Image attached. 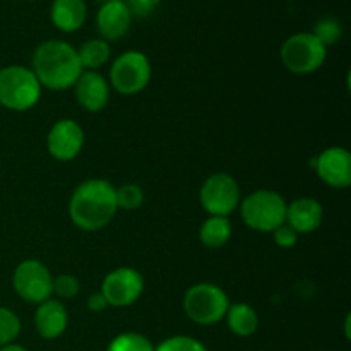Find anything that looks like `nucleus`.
Masks as SVG:
<instances>
[{
    "mask_svg": "<svg viewBox=\"0 0 351 351\" xmlns=\"http://www.w3.org/2000/svg\"><path fill=\"white\" fill-rule=\"evenodd\" d=\"M69 314L65 305L60 300H48L38 304L36 314H34V328L38 335L45 339H55L67 329Z\"/></svg>",
    "mask_w": 351,
    "mask_h": 351,
    "instance_id": "15",
    "label": "nucleus"
},
{
    "mask_svg": "<svg viewBox=\"0 0 351 351\" xmlns=\"http://www.w3.org/2000/svg\"><path fill=\"white\" fill-rule=\"evenodd\" d=\"M21 332V321L12 311L0 307V348L10 345Z\"/></svg>",
    "mask_w": 351,
    "mask_h": 351,
    "instance_id": "22",
    "label": "nucleus"
},
{
    "mask_svg": "<svg viewBox=\"0 0 351 351\" xmlns=\"http://www.w3.org/2000/svg\"><path fill=\"white\" fill-rule=\"evenodd\" d=\"M201 204L211 216H228L240 204V187L228 173H215L202 184Z\"/></svg>",
    "mask_w": 351,
    "mask_h": 351,
    "instance_id": "9",
    "label": "nucleus"
},
{
    "mask_svg": "<svg viewBox=\"0 0 351 351\" xmlns=\"http://www.w3.org/2000/svg\"><path fill=\"white\" fill-rule=\"evenodd\" d=\"M16 293L27 304H41L51 298L53 293V276L43 263L36 259L23 261L16 267L12 276Z\"/></svg>",
    "mask_w": 351,
    "mask_h": 351,
    "instance_id": "8",
    "label": "nucleus"
},
{
    "mask_svg": "<svg viewBox=\"0 0 351 351\" xmlns=\"http://www.w3.org/2000/svg\"><path fill=\"white\" fill-rule=\"evenodd\" d=\"M225 317L228 319V328L232 329L233 335L240 336V338H249L259 328L257 312L247 304L230 305Z\"/></svg>",
    "mask_w": 351,
    "mask_h": 351,
    "instance_id": "18",
    "label": "nucleus"
},
{
    "mask_svg": "<svg viewBox=\"0 0 351 351\" xmlns=\"http://www.w3.org/2000/svg\"><path fill=\"white\" fill-rule=\"evenodd\" d=\"M287 206L281 194L261 189L242 201V218L256 232H274L287 219Z\"/></svg>",
    "mask_w": 351,
    "mask_h": 351,
    "instance_id": "4",
    "label": "nucleus"
},
{
    "mask_svg": "<svg viewBox=\"0 0 351 351\" xmlns=\"http://www.w3.org/2000/svg\"><path fill=\"white\" fill-rule=\"evenodd\" d=\"M41 84L31 69L9 65L0 69V105L14 112H24L38 103Z\"/></svg>",
    "mask_w": 351,
    "mask_h": 351,
    "instance_id": "3",
    "label": "nucleus"
},
{
    "mask_svg": "<svg viewBox=\"0 0 351 351\" xmlns=\"http://www.w3.org/2000/svg\"><path fill=\"white\" fill-rule=\"evenodd\" d=\"M151 79L149 58L137 50L123 51L110 69V82L120 95H136L143 91Z\"/></svg>",
    "mask_w": 351,
    "mask_h": 351,
    "instance_id": "7",
    "label": "nucleus"
},
{
    "mask_svg": "<svg viewBox=\"0 0 351 351\" xmlns=\"http://www.w3.org/2000/svg\"><path fill=\"white\" fill-rule=\"evenodd\" d=\"M312 167L319 178L331 187L346 189L351 184V154L345 147H328L312 161Z\"/></svg>",
    "mask_w": 351,
    "mask_h": 351,
    "instance_id": "12",
    "label": "nucleus"
},
{
    "mask_svg": "<svg viewBox=\"0 0 351 351\" xmlns=\"http://www.w3.org/2000/svg\"><path fill=\"white\" fill-rule=\"evenodd\" d=\"M280 55L288 71L311 74L326 62L328 47L314 33H297L285 41Z\"/></svg>",
    "mask_w": 351,
    "mask_h": 351,
    "instance_id": "6",
    "label": "nucleus"
},
{
    "mask_svg": "<svg viewBox=\"0 0 351 351\" xmlns=\"http://www.w3.org/2000/svg\"><path fill=\"white\" fill-rule=\"evenodd\" d=\"M273 235H274V242H276V245L281 247V249H291V247L297 245L298 233L295 232L291 226H288L287 223L278 226V228L273 232Z\"/></svg>",
    "mask_w": 351,
    "mask_h": 351,
    "instance_id": "27",
    "label": "nucleus"
},
{
    "mask_svg": "<svg viewBox=\"0 0 351 351\" xmlns=\"http://www.w3.org/2000/svg\"><path fill=\"white\" fill-rule=\"evenodd\" d=\"M324 211L319 201L312 197H302L287 206V223L298 235L312 233L321 226Z\"/></svg>",
    "mask_w": 351,
    "mask_h": 351,
    "instance_id": "16",
    "label": "nucleus"
},
{
    "mask_svg": "<svg viewBox=\"0 0 351 351\" xmlns=\"http://www.w3.org/2000/svg\"><path fill=\"white\" fill-rule=\"evenodd\" d=\"M88 17L86 0H53L50 7V19L57 29L74 33Z\"/></svg>",
    "mask_w": 351,
    "mask_h": 351,
    "instance_id": "17",
    "label": "nucleus"
},
{
    "mask_svg": "<svg viewBox=\"0 0 351 351\" xmlns=\"http://www.w3.org/2000/svg\"><path fill=\"white\" fill-rule=\"evenodd\" d=\"M0 351H27V350H26V348H23V346H19V345H12V343H10V345L2 346V348H0Z\"/></svg>",
    "mask_w": 351,
    "mask_h": 351,
    "instance_id": "30",
    "label": "nucleus"
},
{
    "mask_svg": "<svg viewBox=\"0 0 351 351\" xmlns=\"http://www.w3.org/2000/svg\"><path fill=\"white\" fill-rule=\"evenodd\" d=\"M345 329H346V338H350V315L346 317V324H345Z\"/></svg>",
    "mask_w": 351,
    "mask_h": 351,
    "instance_id": "31",
    "label": "nucleus"
},
{
    "mask_svg": "<svg viewBox=\"0 0 351 351\" xmlns=\"http://www.w3.org/2000/svg\"><path fill=\"white\" fill-rule=\"evenodd\" d=\"M31 71L41 86L60 91L74 86L84 69L72 45L60 40H47L34 50Z\"/></svg>",
    "mask_w": 351,
    "mask_h": 351,
    "instance_id": "2",
    "label": "nucleus"
},
{
    "mask_svg": "<svg viewBox=\"0 0 351 351\" xmlns=\"http://www.w3.org/2000/svg\"><path fill=\"white\" fill-rule=\"evenodd\" d=\"M84 146V132L77 122L62 119L50 129L47 137L48 153L58 161H71Z\"/></svg>",
    "mask_w": 351,
    "mask_h": 351,
    "instance_id": "11",
    "label": "nucleus"
},
{
    "mask_svg": "<svg viewBox=\"0 0 351 351\" xmlns=\"http://www.w3.org/2000/svg\"><path fill=\"white\" fill-rule=\"evenodd\" d=\"M106 307H108V302L105 300L101 291H99V293L91 295V297L88 298V308L91 312H103Z\"/></svg>",
    "mask_w": 351,
    "mask_h": 351,
    "instance_id": "29",
    "label": "nucleus"
},
{
    "mask_svg": "<svg viewBox=\"0 0 351 351\" xmlns=\"http://www.w3.org/2000/svg\"><path fill=\"white\" fill-rule=\"evenodd\" d=\"M53 293L65 300L74 298L79 293V280L72 274H60L53 278Z\"/></svg>",
    "mask_w": 351,
    "mask_h": 351,
    "instance_id": "26",
    "label": "nucleus"
},
{
    "mask_svg": "<svg viewBox=\"0 0 351 351\" xmlns=\"http://www.w3.org/2000/svg\"><path fill=\"white\" fill-rule=\"evenodd\" d=\"M75 99L88 112H101L110 99V86L96 71H84L74 84Z\"/></svg>",
    "mask_w": 351,
    "mask_h": 351,
    "instance_id": "14",
    "label": "nucleus"
},
{
    "mask_svg": "<svg viewBox=\"0 0 351 351\" xmlns=\"http://www.w3.org/2000/svg\"><path fill=\"white\" fill-rule=\"evenodd\" d=\"M106 351H154V346L139 332H123L112 339Z\"/></svg>",
    "mask_w": 351,
    "mask_h": 351,
    "instance_id": "21",
    "label": "nucleus"
},
{
    "mask_svg": "<svg viewBox=\"0 0 351 351\" xmlns=\"http://www.w3.org/2000/svg\"><path fill=\"white\" fill-rule=\"evenodd\" d=\"M154 351H208L201 341L191 336H171L165 339Z\"/></svg>",
    "mask_w": 351,
    "mask_h": 351,
    "instance_id": "24",
    "label": "nucleus"
},
{
    "mask_svg": "<svg viewBox=\"0 0 351 351\" xmlns=\"http://www.w3.org/2000/svg\"><path fill=\"white\" fill-rule=\"evenodd\" d=\"M230 307L228 295L213 283H197L184 297V311L191 321L201 326H213L221 321Z\"/></svg>",
    "mask_w": 351,
    "mask_h": 351,
    "instance_id": "5",
    "label": "nucleus"
},
{
    "mask_svg": "<svg viewBox=\"0 0 351 351\" xmlns=\"http://www.w3.org/2000/svg\"><path fill=\"white\" fill-rule=\"evenodd\" d=\"M117 189L101 178H91L79 185L69 202L72 223L84 232L105 228L119 211Z\"/></svg>",
    "mask_w": 351,
    "mask_h": 351,
    "instance_id": "1",
    "label": "nucleus"
},
{
    "mask_svg": "<svg viewBox=\"0 0 351 351\" xmlns=\"http://www.w3.org/2000/svg\"><path fill=\"white\" fill-rule=\"evenodd\" d=\"M79 62H81L84 71H98L101 65H105L110 58V45L108 41L101 38L88 40L81 45L77 50Z\"/></svg>",
    "mask_w": 351,
    "mask_h": 351,
    "instance_id": "20",
    "label": "nucleus"
},
{
    "mask_svg": "<svg viewBox=\"0 0 351 351\" xmlns=\"http://www.w3.org/2000/svg\"><path fill=\"white\" fill-rule=\"evenodd\" d=\"M341 33H343L341 24H339L336 19H332V17H326V19L319 21L314 31L315 36H317L326 47H328V45L336 43V41L341 38Z\"/></svg>",
    "mask_w": 351,
    "mask_h": 351,
    "instance_id": "25",
    "label": "nucleus"
},
{
    "mask_svg": "<svg viewBox=\"0 0 351 351\" xmlns=\"http://www.w3.org/2000/svg\"><path fill=\"white\" fill-rule=\"evenodd\" d=\"M132 24V14L125 0H105L96 14V27L105 41H115L125 36Z\"/></svg>",
    "mask_w": 351,
    "mask_h": 351,
    "instance_id": "13",
    "label": "nucleus"
},
{
    "mask_svg": "<svg viewBox=\"0 0 351 351\" xmlns=\"http://www.w3.org/2000/svg\"><path fill=\"white\" fill-rule=\"evenodd\" d=\"M161 0H125L132 17H147L156 10Z\"/></svg>",
    "mask_w": 351,
    "mask_h": 351,
    "instance_id": "28",
    "label": "nucleus"
},
{
    "mask_svg": "<svg viewBox=\"0 0 351 351\" xmlns=\"http://www.w3.org/2000/svg\"><path fill=\"white\" fill-rule=\"evenodd\" d=\"M232 237V223L226 216H211L206 219L199 232V239L209 249H219Z\"/></svg>",
    "mask_w": 351,
    "mask_h": 351,
    "instance_id": "19",
    "label": "nucleus"
},
{
    "mask_svg": "<svg viewBox=\"0 0 351 351\" xmlns=\"http://www.w3.org/2000/svg\"><path fill=\"white\" fill-rule=\"evenodd\" d=\"M144 280L132 267H119L103 280L101 293L112 307H129L143 295Z\"/></svg>",
    "mask_w": 351,
    "mask_h": 351,
    "instance_id": "10",
    "label": "nucleus"
},
{
    "mask_svg": "<svg viewBox=\"0 0 351 351\" xmlns=\"http://www.w3.org/2000/svg\"><path fill=\"white\" fill-rule=\"evenodd\" d=\"M117 206L119 209H127L132 211L143 206L144 192L137 184H125L117 189Z\"/></svg>",
    "mask_w": 351,
    "mask_h": 351,
    "instance_id": "23",
    "label": "nucleus"
}]
</instances>
